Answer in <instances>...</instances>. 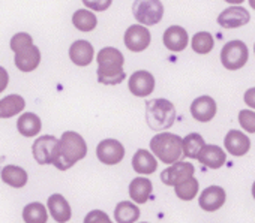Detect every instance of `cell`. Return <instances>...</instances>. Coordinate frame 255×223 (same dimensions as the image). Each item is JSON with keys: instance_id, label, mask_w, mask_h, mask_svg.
Returning a JSON list of instances; mask_svg holds the SVG:
<instances>
[{"instance_id": "6da1fadb", "label": "cell", "mask_w": 255, "mask_h": 223, "mask_svg": "<svg viewBox=\"0 0 255 223\" xmlns=\"http://www.w3.org/2000/svg\"><path fill=\"white\" fill-rule=\"evenodd\" d=\"M98 81L105 85L120 84L126 74L123 71L125 57L123 54L113 47H105L98 53Z\"/></svg>"}, {"instance_id": "7a4b0ae2", "label": "cell", "mask_w": 255, "mask_h": 223, "mask_svg": "<svg viewBox=\"0 0 255 223\" xmlns=\"http://www.w3.org/2000/svg\"><path fill=\"white\" fill-rule=\"evenodd\" d=\"M87 154V144L83 137L77 132H65L59 140L57 157L54 160V166L60 171H66L72 168L78 160L84 159Z\"/></svg>"}, {"instance_id": "3957f363", "label": "cell", "mask_w": 255, "mask_h": 223, "mask_svg": "<svg viewBox=\"0 0 255 223\" xmlns=\"http://www.w3.org/2000/svg\"><path fill=\"white\" fill-rule=\"evenodd\" d=\"M150 150L162 163L173 165L183 154V140L179 135L162 132L150 140Z\"/></svg>"}, {"instance_id": "277c9868", "label": "cell", "mask_w": 255, "mask_h": 223, "mask_svg": "<svg viewBox=\"0 0 255 223\" xmlns=\"http://www.w3.org/2000/svg\"><path fill=\"white\" fill-rule=\"evenodd\" d=\"M146 122L153 131L170 129L176 122V108L167 99H153L146 103Z\"/></svg>"}, {"instance_id": "5b68a950", "label": "cell", "mask_w": 255, "mask_h": 223, "mask_svg": "<svg viewBox=\"0 0 255 223\" xmlns=\"http://www.w3.org/2000/svg\"><path fill=\"white\" fill-rule=\"evenodd\" d=\"M132 12L141 26H155L164 17V6L161 0H135Z\"/></svg>"}, {"instance_id": "8992f818", "label": "cell", "mask_w": 255, "mask_h": 223, "mask_svg": "<svg viewBox=\"0 0 255 223\" xmlns=\"http://www.w3.org/2000/svg\"><path fill=\"white\" fill-rule=\"evenodd\" d=\"M249 51L245 42L242 41H230L224 45L221 51V62L222 66L228 71H237L243 68L248 62Z\"/></svg>"}, {"instance_id": "52a82bcc", "label": "cell", "mask_w": 255, "mask_h": 223, "mask_svg": "<svg viewBox=\"0 0 255 223\" xmlns=\"http://www.w3.org/2000/svg\"><path fill=\"white\" fill-rule=\"evenodd\" d=\"M57 150H59V140L53 135L39 137L38 140H35V143L32 146L33 157L41 165L54 163V160L57 157Z\"/></svg>"}, {"instance_id": "ba28073f", "label": "cell", "mask_w": 255, "mask_h": 223, "mask_svg": "<svg viewBox=\"0 0 255 223\" xmlns=\"http://www.w3.org/2000/svg\"><path fill=\"white\" fill-rule=\"evenodd\" d=\"M96 156L105 165H117L125 157V147L117 140H102L96 147Z\"/></svg>"}, {"instance_id": "9c48e42d", "label": "cell", "mask_w": 255, "mask_h": 223, "mask_svg": "<svg viewBox=\"0 0 255 223\" xmlns=\"http://www.w3.org/2000/svg\"><path fill=\"white\" fill-rule=\"evenodd\" d=\"M194 165L189 162H176L161 172V180L167 186H179L194 177Z\"/></svg>"}, {"instance_id": "30bf717a", "label": "cell", "mask_w": 255, "mask_h": 223, "mask_svg": "<svg viewBox=\"0 0 255 223\" xmlns=\"http://www.w3.org/2000/svg\"><path fill=\"white\" fill-rule=\"evenodd\" d=\"M150 32L147 30L146 26L135 24L128 27L125 32V45L128 50H131L134 53H141L150 45Z\"/></svg>"}, {"instance_id": "8fae6325", "label": "cell", "mask_w": 255, "mask_h": 223, "mask_svg": "<svg viewBox=\"0 0 255 223\" xmlns=\"http://www.w3.org/2000/svg\"><path fill=\"white\" fill-rule=\"evenodd\" d=\"M251 20V14L242 6L227 8L218 15V24L224 29H237L248 24Z\"/></svg>"}, {"instance_id": "7c38bea8", "label": "cell", "mask_w": 255, "mask_h": 223, "mask_svg": "<svg viewBox=\"0 0 255 223\" xmlns=\"http://www.w3.org/2000/svg\"><path fill=\"white\" fill-rule=\"evenodd\" d=\"M155 90V76L147 71H137L129 78V91L134 96L146 97Z\"/></svg>"}, {"instance_id": "4fadbf2b", "label": "cell", "mask_w": 255, "mask_h": 223, "mask_svg": "<svg viewBox=\"0 0 255 223\" xmlns=\"http://www.w3.org/2000/svg\"><path fill=\"white\" fill-rule=\"evenodd\" d=\"M216 102L210 96H200L191 103V114L197 122L207 123L216 116Z\"/></svg>"}, {"instance_id": "5bb4252c", "label": "cell", "mask_w": 255, "mask_h": 223, "mask_svg": "<svg viewBox=\"0 0 255 223\" xmlns=\"http://www.w3.org/2000/svg\"><path fill=\"white\" fill-rule=\"evenodd\" d=\"M225 199H227V193L222 187L210 186L201 192L198 204L204 211L212 213V211H218L225 204Z\"/></svg>"}, {"instance_id": "9a60e30c", "label": "cell", "mask_w": 255, "mask_h": 223, "mask_svg": "<svg viewBox=\"0 0 255 223\" xmlns=\"http://www.w3.org/2000/svg\"><path fill=\"white\" fill-rule=\"evenodd\" d=\"M47 207L57 223H68L72 217L71 205L60 193L51 195L47 201Z\"/></svg>"}, {"instance_id": "2e32d148", "label": "cell", "mask_w": 255, "mask_h": 223, "mask_svg": "<svg viewBox=\"0 0 255 223\" xmlns=\"http://www.w3.org/2000/svg\"><path fill=\"white\" fill-rule=\"evenodd\" d=\"M225 149L233 156H245L251 149V140L240 131H230L224 140Z\"/></svg>"}, {"instance_id": "e0dca14e", "label": "cell", "mask_w": 255, "mask_h": 223, "mask_svg": "<svg viewBox=\"0 0 255 223\" xmlns=\"http://www.w3.org/2000/svg\"><path fill=\"white\" fill-rule=\"evenodd\" d=\"M41 63V51L38 47L30 45L18 53H15V66L21 72H32Z\"/></svg>"}, {"instance_id": "ac0fdd59", "label": "cell", "mask_w": 255, "mask_h": 223, "mask_svg": "<svg viewBox=\"0 0 255 223\" xmlns=\"http://www.w3.org/2000/svg\"><path fill=\"white\" fill-rule=\"evenodd\" d=\"M95 50L90 42L87 41H75L71 48H69V59L72 60L74 65L84 68L89 66L93 60Z\"/></svg>"}, {"instance_id": "d6986e66", "label": "cell", "mask_w": 255, "mask_h": 223, "mask_svg": "<svg viewBox=\"0 0 255 223\" xmlns=\"http://www.w3.org/2000/svg\"><path fill=\"white\" fill-rule=\"evenodd\" d=\"M188 32L180 26H171L164 32V44L173 53L183 51L188 45Z\"/></svg>"}, {"instance_id": "ffe728a7", "label": "cell", "mask_w": 255, "mask_h": 223, "mask_svg": "<svg viewBox=\"0 0 255 223\" xmlns=\"http://www.w3.org/2000/svg\"><path fill=\"white\" fill-rule=\"evenodd\" d=\"M198 160H200V163H203L204 166H207L210 169H218L227 162V154L221 147H218L215 144H209L198 154Z\"/></svg>"}, {"instance_id": "44dd1931", "label": "cell", "mask_w": 255, "mask_h": 223, "mask_svg": "<svg viewBox=\"0 0 255 223\" xmlns=\"http://www.w3.org/2000/svg\"><path fill=\"white\" fill-rule=\"evenodd\" d=\"M132 168L140 175H150V174L156 172L158 162L150 151L140 149L135 151V154L132 157Z\"/></svg>"}, {"instance_id": "7402d4cb", "label": "cell", "mask_w": 255, "mask_h": 223, "mask_svg": "<svg viewBox=\"0 0 255 223\" xmlns=\"http://www.w3.org/2000/svg\"><path fill=\"white\" fill-rule=\"evenodd\" d=\"M153 184L146 177H137L129 184V196L137 204H146L152 195Z\"/></svg>"}, {"instance_id": "603a6c76", "label": "cell", "mask_w": 255, "mask_h": 223, "mask_svg": "<svg viewBox=\"0 0 255 223\" xmlns=\"http://www.w3.org/2000/svg\"><path fill=\"white\" fill-rule=\"evenodd\" d=\"M26 106V100L20 94H9L0 99V119H9L18 116Z\"/></svg>"}, {"instance_id": "cb8c5ba5", "label": "cell", "mask_w": 255, "mask_h": 223, "mask_svg": "<svg viewBox=\"0 0 255 223\" xmlns=\"http://www.w3.org/2000/svg\"><path fill=\"white\" fill-rule=\"evenodd\" d=\"M2 180L5 184L11 186V187H15V189H21L27 184V172L21 168V166H17V165H6L3 169H2Z\"/></svg>"}, {"instance_id": "d4e9b609", "label": "cell", "mask_w": 255, "mask_h": 223, "mask_svg": "<svg viewBox=\"0 0 255 223\" xmlns=\"http://www.w3.org/2000/svg\"><path fill=\"white\" fill-rule=\"evenodd\" d=\"M114 219L117 223H135L140 219V208L131 201H122L116 205Z\"/></svg>"}, {"instance_id": "484cf974", "label": "cell", "mask_w": 255, "mask_h": 223, "mask_svg": "<svg viewBox=\"0 0 255 223\" xmlns=\"http://www.w3.org/2000/svg\"><path fill=\"white\" fill-rule=\"evenodd\" d=\"M41 126H42L41 119L33 113H24L23 116H20V119L17 122L18 132L26 138L36 137L41 132Z\"/></svg>"}, {"instance_id": "4316f807", "label": "cell", "mask_w": 255, "mask_h": 223, "mask_svg": "<svg viewBox=\"0 0 255 223\" xmlns=\"http://www.w3.org/2000/svg\"><path fill=\"white\" fill-rule=\"evenodd\" d=\"M72 24L80 32H92L98 26V20L93 12L87 9H78L72 15Z\"/></svg>"}, {"instance_id": "83f0119b", "label": "cell", "mask_w": 255, "mask_h": 223, "mask_svg": "<svg viewBox=\"0 0 255 223\" xmlns=\"http://www.w3.org/2000/svg\"><path fill=\"white\" fill-rule=\"evenodd\" d=\"M23 220L26 223H47L48 220L47 208L41 202L27 204L23 210Z\"/></svg>"}, {"instance_id": "f1b7e54d", "label": "cell", "mask_w": 255, "mask_h": 223, "mask_svg": "<svg viewBox=\"0 0 255 223\" xmlns=\"http://www.w3.org/2000/svg\"><path fill=\"white\" fill-rule=\"evenodd\" d=\"M206 147V143L200 134H189L183 138V156L189 159H198V154Z\"/></svg>"}, {"instance_id": "f546056e", "label": "cell", "mask_w": 255, "mask_h": 223, "mask_svg": "<svg viewBox=\"0 0 255 223\" xmlns=\"http://www.w3.org/2000/svg\"><path fill=\"white\" fill-rule=\"evenodd\" d=\"M213 36L209 32H198L192 36L191 47L197 54H209L213 50Z\"/></svg>"}, {"instance_id": "4dcf8cb0", "label": "cell", "mask_w": 255, "mask_h": 223, "mask_svg": "<svg viewBox=\"0 0 255 223\" xmlns=\"http://www.w3.org/2000/svg\"><path fill=\"white\" fill-rule=\"evenodd\" d=\"M174 192H176L177 198L182 199V201H191V199H194L197 196V193H198V181H197V178L195 177H191L189 180H186L182 184L176 186L174 187Z\"/></svg>"}, {"instance_id": "1f68e13d", "label": "cell", "mask_w": 255, "mask_h": 223, "mask_svg": "<svg viewBox=\"0 0 255 223\" xmlns=\"http://www.w3.org/2000/svg\"><path fill=\"white\" fill-rule=\"evenodd\" d=\"M30 45H33V39H32V36L29 33H24V32L14 35L12 39H11V50L14 53H18V51H21V50H24V48H27Z\"/></svg>"}, {"instance_id": "d6a6232c", "label": "cell", "mask_w": 255, "mask_h": 223, "mask_svg": "<svg viewBox=\"0 0 255 223\" xmlns=\"http://www.w3.org/2000/svg\"><path fill=\"white\" fill-rule=\"evenodd\" d=\"M239 123L246 132L255 134V113H254V111L242 109L239 113Z\"/></svg>"}, {"instance_id": "836d02e7", "label": "cell", "mask_w": 255, "mask_h": 223, "mask_svg": "<svg viewBox=\"0 0 255 223\" xmlns=\"http://www.w3.org/2000/svg\"><path fill=\"white\" fill-rule=\"evenodd\" d=\"M84 223H113L105 211L101 210H93L89 211L84 217Z\"/></svg>"}, {"instance_id": "e575fe53", "label": "cell", "mask_w": 255, "mask_h": 223, "mask_svg": "<svg viewBox=\"0 0 255 223\" xmlns=\"http://www.w3.org/2000/svg\"><path fill=\"white\" fill-rule=\"evenodd\" d=\"M83 3H84L86 8L102 12V11H105V9H108L111 6L113 0H83Z\"/></svg>"}, {"instance_id": "d590c367", "label": "cell", "mask_w": 255, "mask_h": 223, "mask_svg": "<svg viewBox=\"0 0 255 223\" xmlns=\"http://www.w3.org/2000/svg\"><path fill=\"white\" fill-rule=\"evenodd\" d=\"M243 99H245V103H246L248 106H251V108H254V109H255V87H252V88L246 90V93H245Z\"/></svg>"}, {"instance_id": "8d00e7d4", "label": "cell", "mask_w": 255, "mask_h": 223, "mask_svg": "<svg viewBox=\"0 0 255 223\" xmlns=\"http://www.w3.org/2000/svg\"><path fill=\"white\" fill-rule=\"evenodd\" d=\"M8 82H9L8 71H6L5 68L0 66V93H2V91L8 87Z\"/></svg>"}, {"instance_id": "74e56055", "label": "cell", "mask_w": 255, "mask_h": 223, "mask_svg": "<svg viewBox=\"0 0 255 223\" xmlns=\"http://www.w3.org/2000/svg\"><path fill=\"white\" fill-rule=\"evenodd\" d=\"M225 2H228V3H231V5H240V3L245 2V0H225Z\"/></svg>"}, {"instance_id": "f35d334b", "label": "cell", "mask_w": 255, "mask_h": 223, "mask_svg": "<svg viewBox=\"0 0 255 223\" xmlns=\"http://www.w3.org/2000/svg\"><path fill=\"white\" fill-rule=\"evenodd\" d=\"M252 196H254V199H255V181H254V184H252Z\"/></svg>"}, {"instance_id": "ab89813d", "label": "cell", "mask_w": 255, "mask_h": 223, "mask_svg": "<svg viewBox=\"0 0 255 223\" xmlns=\"http://www.w3.org/2000/svg\"><path fill=\"white\" fill-rule=\"evenodd\" d=\"M249 5L255 9V0H249Z\"/></svg>"}, {"instance_id": "60d3db41", "label": "cell", "mask_w": 255, "mask_h": 223, "mask_svg": "<svg viewBox=\"0 0 255 223\" xmlns=\"http://www.w3.org/2000/svg\"><path fill=\"white\" fill-rule=\"evenodd\" d=\"M254 51H255V45H254Z\"/></svg>"}, {"instance_id": "b9f144b4", "label": "cell", "mask_w": 255, "mask_h": 223, "mask_svg": "<svg viewBox=\"0 0 255 223\" xmlns=\"http://www.w3.org/2000/svg\"><path fill=\"white\" fill-rule=\"evenodd\" d=\"M143 223H146V222H143Z\"/></svg>"}]
</instances>
